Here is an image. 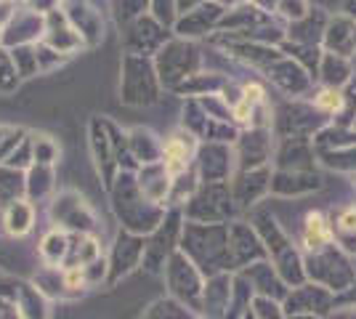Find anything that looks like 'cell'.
<instances>
[{
  "instance_id": "cell-1",
  "label": "cell",
  "mask_w": 356,
  "mask_h": 319,
  "mask_svg": "<svg viewBox=\"0 0 356 319\" xmlns=\"http://www.w3.org/2000/svg\"><path fill=\"white\" fill-rule=\"evenodd\" d=\"M330 240V229H327L325 218L319 215V213H312L309 218H306V245L309 247H319V245H325Z\"/></svg>"
},
{
  "instance_id": "cell-2",
  "label": "cell",
  "mask_w": 356,
  "mask_h": 319,
  "mask_svg": "<svg viewBox=\"0 0 356 319\" xmlns=\"http://www.w3.org/2000/svg\"><path fill=\"white\" fill-rule=\"evenodd\" d=\"M165 165H168L170 173H178V170H184V165H186V149L178 141H170L165 147Z\"/></svg>"
},
{
  "instance_id": "cell-3",
  "label": "cell",
  "mask_w": 356,
  "mask_h": 319,
  "mask_svg": "<svg viewBox=\"0 0 356 319\" xmlns=\"http://www.w3.org/2000/svg\"><path fill=\"white\" fill-rule=\"evenodd\" d=\"M316 104L322 106V109H327V112H335V109H341L343 96L338 91H322L316 96Z\"/></svg>"
},
{
  "instance_id": "cell-4",
  "label": "cell",
  "mask_w": 356,
  "mask_h": 319,
  "mask_svg": "<svg viewBox=\"0 0 356 319\" xmlns=\"http://www.w3.org/2000/svg\"><path fill=\"white\" fill-rule=\"evenodd\" d=\"M83 282H86V272L80 266H72V269L64 272V285L67 288H83Z\"/></svg>"
},
{
  "instance_id": "cell-5",
  "label": "cell",
  "mask_w": 356,
  "mask_h": 319,
  "mask_svg": "<svg viewBox=\"0 0 356 319\" xmlns=\"http://www.w3.org/2000/svg\"><path fill=\"white\" fill-rule=\"evenodd\" d=\"M245 101H248V104H261V101H264V91H261V85H248V88H245Z\"/></svg>"
},
{
  "instance_id": "cell-6",
  "label": "cell",
  "mask_w": 356,
  "mask_h": 319,
  "mask_svg": "<svg viewBox=\"0 0 356 319\" xmlns=\"http://www.w3.org/2000/svg\"><path fill=\"white\" fill-rule=\"evenodd\" d=\"M338 224H341V229H346V231H354L356 229V211L354 208H351V211H343Z\"/></svg>"
}]
</instances>
